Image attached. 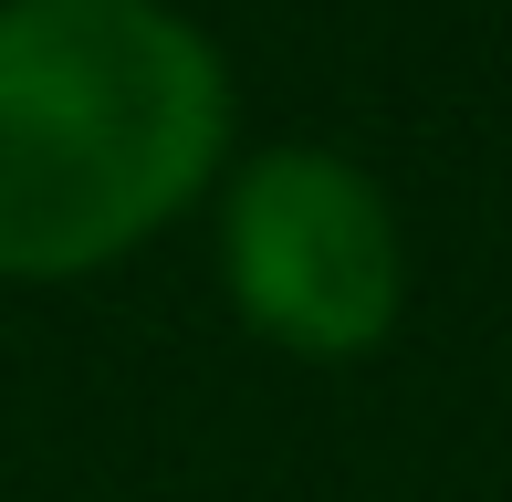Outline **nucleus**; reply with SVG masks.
<instances>
[{
  "instance_id": "nucleus-1",
  "label": "nucleus",
  "mask_w": 512,
  "mask_h": 502,
  "mask_svg": "<svg viewBox=\"0 0 512 502\" xmlns=\"http://www.w3.org/2000/svg\"><path fill=\"white\" fill-rule=\"evenodd\" d=\"M230 147V74L168 0H0V272L63 283L168 231Z\"/></svg>"
},
{
  "instance_id": "nucleus-2",
  "label": "nucleus",
  "mask_w": 512,
  "mask_h": 502,
  "mask_svg": "<svg viewBox=\"0 0 512 502\" xmlns=\"http://www.w3.org/2000/svg\"><path fill=\"white\" fill-rule=\"evenodd\" d=\"M220 262L251 335H272L293 356H366L398 325V283H408L387 189L366 168H345L335 147L251 157L220 210Z\"/></svg>"
}]
</instances>
